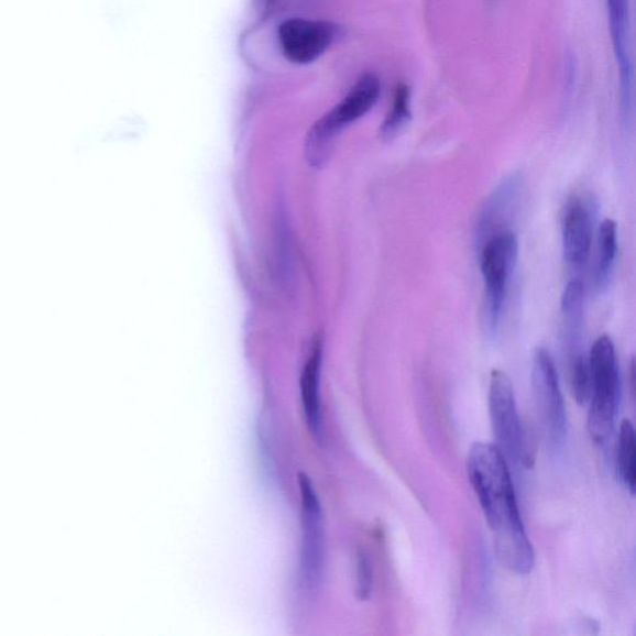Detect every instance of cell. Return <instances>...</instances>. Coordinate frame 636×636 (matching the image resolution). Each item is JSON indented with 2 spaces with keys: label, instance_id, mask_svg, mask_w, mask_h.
I'll return each mask as SVG.
<instances>
[{
  "label": "cell",
  "instance_id": "obj_1",
  "mask_svg": "<svg viewBox=\"0 0 636 636\" xmlns=\"http://www.w3.org/2000/svg\"><path fill=\"white\" fill-rule=\"evenodd\" d=\"M468 475L486 523L495 552L507 571L526 575L534 570L535 551L517 504L508 461L496 445L475 442L468 454Z\"/></svg>",
  "mask_w": 636,
  "mask_h": 636
},
{
  "label": "cell",
  "instance_id": "obj_2",
  "mask_svg": "<svg viewBox=\"0 0 636 636\" xmlns=\"http://www.w3.org/2000/svg\"><path fill=\"white\" fill-rule=\"evenodd\" d=\"M591 398L586 428L595 446L610 440L618 416L621 371L611 336L602 335L590 351Z\"/></svg>",
  "mask_w": 636,
  "mask_h": 636
},
{
  "label": "cell",
  "instance_id": "obj_3",
  "mask_svg": "<svg viewBox=\"0 0 636 636\" xmlns=\"http://www.w3.org/2000/svg\"><path fill=\"white\" fill-rule=\"evenodd\" d=\"M381 83L377 76L364 74L339 105L318 120L306 142V154L312 166H322L329 157L332 142L352 122L368 114L377 103Z\"/></svg>",
  "mask_w": 636,
  "mask_h": 636
},
{
  "label": "cell",
  "instance_id": "obj_4",
  "mask_svg": "<svg viewBox=\"0 0 636 636\" xmlns=\"http://www.w3.org/2000/svg\"><path fill=\"white\" fill-rule=\"evenodd\" d=\"M489 410L496 446L509 464L531 468L534 458L517 410L514 384L503 371L491 373Z\"/></svg>",
  "mask_w": 636,
  "mask_h": 636
},
{
  "label": "cell",
  "instance_id": "obj_5",
  "mask_svg": "<svg viewBox=\"0 0 636 636\" xmlns=\"http://www.w3.org/2000/svg\"><path fill=\"white\" fill-rule=\"evenodd\" d=\"M531 382L537 417L547 446L552 450L561 448L568 430L566 403L553 357L546 349L535 352Z\"/></svg>",
  "mask_w": 636,
  "mask_h": 636
},
{
  "label": "cell",
  "instance_id": "obj_6",
  "mask_svg": "<svg viewBox=\"0 0 636 636\" xmlns=\"http://www.w3.org/2000/svg\"><path fill=\"white\" fill-rule=\"evenodd\" d=\"M518 257V242L511 230L490 237L481 252L490 327L496 330L504 315Z\"/></svg>",
  "mask_w": 636,
  "mask_h": 636
},
{
  "label": "cell",
  "instance_id": "obj_7",
  "mask_svg": "<svg viewBox=\"0 0 636 636\" xmlns=\"http://www.w3.org/2000/svg\"><path fill=\"white\" fill-rule=\"evenodd\" d=\"M339 34V26L331 22L292 18L278 26L277 41L288 62L307 65L329 51Z\"/></svg>",
  "mask_w": 636,
  "mask_h": 636
},
{
  "label": "cell",
  "instance_id": "obj_8",
  "mask_svg": "<svg viewBox=\"0 0 636 636\" xmlns=\"http://www.w3.org/2000/svg\"><path fill=\"white\" fill-rule=\"evenodd\" d=\"M301 498V572L308 588L321 581L325 560L324 516L320 498L310 478L298 475Z\"/></svg>",
  "mask_w": 636,
  "mask_h": 636
},
{
  "label": "cell",
  "instance_id": "obj_9",
  "mask_svg": "<svg viewBox=\"0 0 636 636\" xmlns=\"http://www.w3.org/2000/svg\"><path fill=\"white\" fill-rule=\"evenodd\" d=\"M612 46L619 69L622 114L626 127L636 113V83L630 53L629 0H606Z\"/></svg>",
  "mask_w": 636,
  "mask_h": 636
},
{
  "label": "cell",
  "instance_id": "obj_10",
  "mask_svg": "<svg viewBox=\"0 0 636 636\" xmlns=\"http://www.w3.org/2000/svg\"><path fill=\"white\" fill-rule=\"evenodd\" d=\"M596 205L592 198L575 197L567 205L562 224L566 263L583 267L590 257L596 234Z\"/></svg>",
  "mask_w": 636,
  "mask_h": 636
},
{
  "label": "cell",
  "instance_id": "obj_11",
  "mask_svg": "<svg viewBox=\"0 0 636 636\" xmlns=\"http://www.w3.org/2000/svg\"><path fill=\"white\" fill-rule=\"evenodd\" d=\"M322 364V342L317 339L304 365L300 379L303 409L308 431L316 440L322 437L320 377Z\"/></svg>",
  "mask_w": 636,
  "mask_h": 636
},
{
  "label": "cell",
  "instance_id": "obj_12",
  "mask_svg": "<svg viewBox=\"0 0 636 636\" xmlns=\"http://www.w3.org/2000/svg\"><path fill=\"white\" fill-rule=\"evenodd\" d=\"M596 257L594 268L595 290L602 292L608 285L618 254V226L613 219H604L596 229Z\"/></svg>",
  "mask_w": 636,
  "mask_h": 636
},
{
  "label": "cell",
  "instance_id": "obj_13",
  "mask_svg": "<svg viewBox=\"0 0 636 636\" xmlns=\"http://www.w3.org/2000/svg\"><path fill=\"white\" fill-rule=\"evenodd\" d=\"M616 467L624 486L636 495V428L628 419H624L619 427Z\"/></svg>",
  "mask_w": 636,
  "mask_h": 636
},
{
  "label": "cell",
  "instance_id": "obj_14",
  "mask_svg": "<svg viewBox=\"0 0 636 636\" xmlns=\"http://www.w3.org/2000/svg\"><path fill=\"white\" fill-rule=\"evenodd\" d=\"M567 375L574 401L584 406L590 402L592 388L590 354L582 350L568 353Z\"/></svg>",
  "mask_w": 636,
  "mask_h": 636
},
{
  "label": "cell",
  "instance_id": "obj_15",
  "mask_svg": "<svg viewBox=\"0 0 636 636\" xmlns=\"http://www.w3.org/2000/svg\"><path fill=\"white\" fill-rule=\"evenodd\" d=\"M584 295V284L580 277L572 278V281L566 285L561 301V314L564 326L563 333L581 332Z\"/></svg>",
  "mask_w": 636,
  "mask_h": 636
},
{
  "label": "cell",
  "instance_id": "obj_16",
  "mask_svg": "<svg viewBox=\"0 0 636 636\" xmlns=\"http://www.w3.org/2000/svg\"><path fill=\"white\" fill-rule=\"evenodd\" d=\"M410 118V89L407 84L401 83L395 89L394 100L387 118L382 123V136L385 139L397 136Z\"/></svg>",
  "mask_w": 636,
  "mask_h": 636
},
{
  "label": "cell",
  "instance_id": "obj_17",
  "mask_svg": "<svg viewBox=\"0 0 636 636\" xmlns=\"http://www.w3.org/2000/svg\"><path fill=\"white\" fill-rule=\"evenodd\" d=\"M355 590L360 600L369 599L372 590L371 566L364 553L357 556Z\"/></svg>",
  "mask_w": 636,
  "mask_h": 636
},
{
  "label": "cell",
  "instance_id": "obj_18",
  "mask_svg": "<svg viewBox=\"0 0 636 636\" xmlns=\"http://www.w3.org/2000/svg\"><path fill=\"white\" fill-rule=\"evenodd\" d=\"M630 377H632V388H633L634 401L636 404V357H634V359L632 360Z\"/></svg>",
  "mask_w": 636,
  "mask_h": 636
},
{
  "label": "cell",
  "instance_id": "obj_19",
  "mask_svg": "<svg viewBox=\"0 0 636 636\" xmlns=\"http://www.w3.org/2000/svg\"><path fill=\"white\" fill-rule=\"evenodd\" d=\"M263 2H265V3H272L273 0H263Z\"/></svg>",
  "mask_w": 636,
  "mask_h": 636
}]
</instances>
